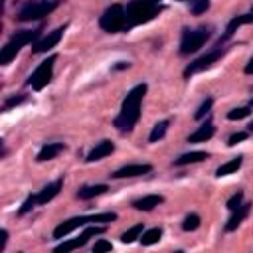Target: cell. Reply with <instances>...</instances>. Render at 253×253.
Returning <instances> with one entry per match:
<instances>
[{
	"instance_id": "1",
	"label": "cell",
	"mask_w": 253,
	"mask_h": 253,
	"mask_svg": "<svg viewBox=\"0 0 253 253\" xmlns=\"http://www.w3.org/2000/svg\"><path fill=\"white\" fill-rule=\"evenodd\" d=\"M144 93H146V83H138L136 87H132L126 93V97L123 99L121 111H119V115L113 121V125H115L117 130L128 132V130L134 128V125L140 119V103H142Z\"/></svg>"
},
{
	"instance_id": "2",
	"label": "cell",
	"mask_w": 253,
	"mask_h": 253,
	"mask_svg": "<svg viewBox=\"0 0 253 253\" xmlns=\"http://www.w3.org/2000/svg\"><path fill=\"white\" fill-rule=\"evenodd\" d=\"M160 6L150 2V0H132L126 4L125 8V16H126V30L138 24H146L152 18H156L160 14Z\"/></svg>"
},
{
	"instance_id": "3",
	"label": "cell",
	"mask_w": 253,
	"mask_h": 253,
	"mask_svg": "<svg viewBox=\"0 0 253 253\" xmlns=\"http://www.w3.org/2000/svg\"><path fill=\"white\" fill-rule=\"evenodd\" d=\"M115 219H117V213H113V211H109V213H95V215H77V217H71V219L61 221L53 229V237L55 239H63L71 231H75L77 227L91 225V223H109V221H115Z\"/></svg>"
},
{
	"instance_id": "4",
	"label": "cell",
	"mask_w": 253,
	"mask_h": 253,
	"mask_svg": "<svg viewBox=\"0 0 253 253\" xmlns=\"http://www.w3.org/2000/svg\"><path fill=\"white\" fill-rule=\"evenodd\" d=\"M38 36H40V30H22V32H16V34L8 40V43L0 49V65H8V63L20 53V49H22L24 45L36 42Z\"/></svg>"
},
{
	"instance_id": "5",
	"label": "cell",
	"mask_w": 253,
	"mask_h": 253,
	"mask_svg": "<svg viewBox=\"0 0 253 253\" xmlns=\"http://www.w3.org/2000/svg\"><path fill=\"white\" fill-rule=\"evenodd\" d=\"M61 0H32V2H26L20 12H18V20L20 22H34V20H42L45 18L47 14H51L57 6H59Z\"/></svg>"
},
{
	"instance_id": "6",
	"label": "cell",
	"mask_w": 253,
	"mask_h": 253,
	"mask_svg": "<svg viewBox=\"0 0 253 253\" xmlns=\"http://www.w3.org/2000/svg\"><path fill=\"white\" fill-rule=\"evenodd\" d=\"M99 26L109 32L117 34L121 30H126V16H125V6L123 4H111L99 18Z\"/></svg>"
},
{
	"instance_id": "7",
	"label": "cell",
	"mask_w": 253,
	"mask_h": 253,
	"mask_svg": "<svg viewBox=\"0 0 253 253\" xmlns=\"http://www.w3.org/2000/svg\"><path fill=\"white\" fill-rule=\"evenodd\" d=\"M210 38V28H194V30H184L182 32V42H180V55H190L196 53Z\"/></svg>"
},
{
	"instance_id": "8",
	"label": "cell",
	"mask_w": 253,
	"mask_h": 253,
	"mask_svg": "<svg viewBox=\"0 0 253 253\" xmlns=\"http://www.w3.org/2000/svg\"><path fill=\"white\" fill-rule=\"evenodd\" d=\"M55 55H49L47 59H43L34 71H32V75L28 77V85L34 89V91H42L49 81H51V77H53V63H55Z\"/></svg>"
},
{
	"instance_id": "9",
	"label": "cell",
	"mask_w": 253,
	"mask_h": 253,
	"mask_svg": "<svg viewBox=\"0 0 253 253\" xmlns=\"http://www.w3.org/2000/svg\"><path fill=\"white\" fill-rule=\"evenodd\" d=\"M225 51H227L225 47L217 45V47H213L211 51L204 53L202 57L194 59V61H192V63H188V67L184 69V77H190V75H194V73H200V71H204V69L211 67V65H213L217 59H221V55H223Z\"/></svg>"
},
{
	"instance_id": "10",
	"label": "cell",
	"mask_w": 253,
	"mask_h": 253,
	"mask_svg": "<svg viewBox=\"0 0 253 253\" xmlns=\"http://www.w3.org/2000/svg\"><path fill=\"white\" fill-rule=\"evenodd\" d=\"M105 231V227H101V225H97V223H93V225H89L79 237H75V239H69V241H63V243H59L57 247H53V251L55 253H65V251H71V249H77V247H83L87 241H89V237H93V235H99V233H103Z\"/></svg>"
},
{
	"instance_id": "11",
	"label": "cell",
	"mask_w": 253,
	"mask_h": 253,
	"mask_svg": "<svg viewBox=\"0 0 253 253\" xmlns=\"http://www.w3.org/2000/svg\"><path fill=\"white\" fill-rule=\"evenodd\" d=\"M63 30H65V26H59L53 32H49L47 36H43L42 40H38L34 43V47H32V53H47L49 49H53L59 43V40L63 36Z\"/></svg>"
},
{
	"instance_id": "12",
	"label": "cell",
	"mask_w": 253,
	"mask_h": 253,
	"mask_svg": "<svg viewBox=\"0 0 253 253\" xmlns=\"http://www.w3.org/2000/svg\"><path fill=\"white\" fill-rule=\"evenodd\" d=\"M152 172V166L150 164H125L123 168L115 170L111 176L115 180H121V178H134V176H144Z\"/></svg>"
},
{
	"instance_id": "13",
	"label": "cell",
	"mask_w": 253,
	"mask_h": 253,
	"mask_svg": "<svg viewBox=\"0 0 253 253\" xmlns=\"http://www.w3.org/2000/svg\"><path fill=\"white\" fill-rule=\"evenodd\" d=\"M253 22V10L249 12V14H239V16H233L231 20H229V24H227V28H225V32H223V36H221V40H219V43H223V42H227L235 32H237V28L239 26H245V24H251Z\"/></svg>"
},
{
	"instance_id": "14",
	"label": "cell",
	"mask_w": 253,
	"mask_h": 253,
	"mask_svg": "<svg viewBox=\"0 0 253 253\" xmlns=\"http://www.w3.org/2000/svg\"><path fill=\"white\" fill-rule=\"evenodd\" d=\"M63 188V178H57L55 182H51V184H47L45 188H42L38 194H36V200H38V204L40 206H43V204H47V202H51L57 194H59V190Z\"/></svg>"
},
{
	"instance_id": "15",
	"label": "cell",
	"mask_w": 253,
	"mask_h": 253,
	"mask_svg": "<svg viewBox=\"0 0 253 253\" xmlns=\"http://www.w3.org/2000/svg\"><path fill=\"white\" fill-rule=\"evenodd\" d=\"M213 134H215L213 123H211V121H206L204 125H200V126L188 136V142H206V140H210Z\"/></svg>"
},
{
	"instance_id": "16",
	"label": "cell",
	"mask_w": 253,
	"mask_h": 253,
	"mask_svg": "<svg viewBox=\"0 0 253 253\" xmlns=\"http://www.w3.org/2000/svg\"><path fill=\"white\" fill-rule=\"evenodd\" d=\"M115 150V144L111 142V140H101V142H97L93 148H91V152L87 154V162H95V160H101V158H105V156H109L111 152Z\"/></svg>"
},
{
	"instance_id": "17",
	"label": "cell",
	"mask_w": 253,
	"mask_h": 253,
	"mask_svg": "<svg viewBox=\"0 0 253 253\" xmlns=\"http://www.w3.org/2000/svg\"><path fill=\"white\" fill-rule=\"evenodd\" d=\"M63 150H65V144H63V142H47V144L42 146V150L38 152L36 160H38V162L53 160V158H55L59 152H63Z\"/></svg>"
},
{
	"instance_id": "18",
	"label": "cell",
	"mask_w": 253,
	"mask_h": 253,
	"mask_svg": "<svg viewBox=\"0 0 253 253\" xmlns=\"http://www.w3.org/2000/svg\"><path fill=\"white\" fill-rule=\"evenodd\" d=\"M164 202V198L160 196V194H148V196H142V198H138V200H134L132 202V208H136V210H140V211H150V210H154L158 204H162Z\"/></svg>"
},
{
	"instance_id": "19",
	"label": "cell",
	"mask_w": 253,
	"mask_h": 253,
	"mask_svg": "<svg viewBox=\"0 0 253 253\" xmlns=\"http://www.w3.org/2000/svg\"><path fill=\"white\" fill-rule=\"evenodd\" d=\"M249 208H251V204H241L237 210H233V215H231L229 221L225 223V231H235V229L241 225V221L249 215Z\"/></svg>"
},
{
	"instance_id": "20",
	"label": "cell",
	"mask_w": 253,
	"mask_h": 253,
	"mask_svg": "<svg viewBox=\"0 0 253 253\" xmlns=\"http://www.w3.org/2000/svg\"><path fill=\"white\" fill-rule=\"evenodd\" d=\"M109 190V186L107 184H93V186H83V188H79L77 190V198L79 200H91V198H95V196H101V194H105Z\"/></svg>"
},
{
	"instance_id": "21",
	"label": "cell",
	"mask_w": 253,
	"mask_h": 253,
	"mask_svg": "<svg viewBox=\"0 0 253 253\" xmlns=\"http://www.w3.org/2000/svg\"><path fill=\"white\" fill-rule=\"evenodd\" d=\"M208 158V152H202V150H194V152H186V154H180L176 160H174V166H186V164H194V162H202Z\"/></svg>"
},
{
	"instance_id": "22",
	"label": "cell",
	"mask_w": 253,
	"mask_h": 253,
	"mask_svg": "<svg viewBox=\"0 0 253 253\" xmlns=\"http://www.w3.org/2000/svg\"><path fill=\"white\" fill-rule=\"evenodd\" d=\"M241 164H243V156H235V158L223 162V164L215 170V176H219V178H221V176H229V174L237 172V170L241 168Z\"/></svg>"
},
{
	"instance_id": "23",
	"label": "cell",
	"mask_w": 253,
	"mask_h": 253,
	"mask_svg": "<svg viewBox=\"0 0 253 253\" xmlns=\"http://www.w3.org/2000/svg\"><path fill=\"white\" fill-rule=\"evenodd\" d=\"M160 237H162V229H160V227H152V229L142 231L140 243H142V245H154V243L160 241Z\"/></svg>"
},
{
	"instance_id": "24",
	"label": "cell",
	"mask_w": 253,
	"mask_h": 253,
	"mask_svg": "<svg viewBox=\"0 0 253 253\" xmlns=\"http://www.w3.org/2000/svg\"><path fill=\"white\" fill-rule=\"evenodd\" d=\"M142 231H144V225H142V223H136V225L128 227V229L121 235V241H123V243H132V241H136V239L142 235Z\"/></svg>"
},
{
	"instance_id": "25",
	"label": "cell",
	"mask_w": 253,
	"mask_h": 253,
	"mask_svg": "<svg viewBox=\"0 0 253 253\" xmlns=\"http://www.w3.org/2000/svg\"><path fill=\"white\" fill-rule=\"evenodd\" d=\"M168 125H170V121L166 119V121H160V123H156L154 126H152V130H150V134H148V140L150 142H158L164 134H166V128H168Z\"/></svg>"
},
{
	"instance_id": "26",
	"label": "cell",
	"mask_w": 253,
	"mask_h": 253,
	"mask_svg": "<svg viewBox=\"0 0 253 253\" xmlns=\"http://www.w3.org/2000/svg\"><path fill=\"white\" fill-rule=\"evenodd\" d=\"M200 227V215L198 213H188L182 221V229L184 231H196Z\"/></svg>"
},
{
	"instance_id": "27",
	"label": "cell",
	"mask_w": 253,
	"mask_h": 253,
	"mask_svg": "<svg viewBox=\"0 0 253 253\" xmlns=\"http://www.w3.org/2000/svg\"><path fill=\"white\" fill-rule=\"evenodd\" d=\"M249 113H251V107H237V109H231L227 113V119L229 121H239V119L249 117Z\"/></svg>"
},
{
	"instance_id": "28",
	"label": "cell",
	"mask_w": 253,
	"mask_h": 253,
	"mask_svg": "<svg viewBox=\"0 0 253 253\" xmlns=\"http://www.w3.org/2000/svg\"><path fill=\"white\" fill-rule=\"evenodd\" d=\"M211 105H213V99H211V97H208V99H204V103H202V105L198 107V111L194 113V119H198V121H200V119H204V117H206V115L210 113V109H211Z\"/></svg>"
},
{
	"instance_id": "29",
	"label": "cell",
	"mask_w": 253,
	"mask_h": 253,
	"mask_svg": "<svg viewBox=\"0 0 253 253\" xmlns=\"http://www.w3.org/2000/svg\"><path fill=\"white\" fill-rule=\"evenodd\" d=\"M208 8H210V0H192V6H190V10H192L194 16L204 14Z\"/></svg>"
},
{
	"instance_id": "30",
	"label": "cell",
	"mask_w": 253,
	"mask_h": 253,
	"mask_svg": "<svg viewBox=\"0 0 253 253\" xmlns=\"http://www.w3.org/2000/svg\"><path fill=\"white\" fill-rule=\"evenodd\" d=\"M36 204H38V200H36V194L28 196V198H26V202L22 204V208L18 210V215H26V213H28V211H30V210L36 206Z\"/></svg>"
},
{
	"instance_id": "31",
	"label": "cell",
	"mask_w": 253,
	"mask_h": 253,
	"mask_svg": "<svg viewBox=\"0 0 253 253\" xmlns=\"http://www.w3.org/2000/svg\"><path fill=\"white\" fill-rule=\"evenodd\" d=\"M241 204H243V192H237V194H233V196L227 200V210L233 211V210H237Z\"/></svg>"
},
{
	"instance_id": "32",
	"label": "cell",
	"mask_w": 253,
	"mask_h": 253,
	"mask_svg": "<svg viewBox=\"0 0 253 253\" xmlns=\"http://www.w3.org/2000/svg\"><path fill=\"white\" fill-rule=\"evenodd\" d=\"M113 249V245H111V241H107V239H99L95 245H93V253H103V251H111Z\"/></svg>"
},
{
	"instance_id": "33",
	"label": "cell",
	"mask_w": 253,
	"mask_h": 253,
	"mask_svg": "<svg viewBox=\"0 0 253 253\" xmlns=\"http://www.w3.org/2000/svg\"><path fill=\"white\" fill-rule=\"evenodd\" d=\"M247 134L249 132H233L231 136H229V140H227V146H235V144H239V142H243L245 138H247Z\"/></svg>"
},
{
	"instance_id": "34",
	"label": "cell",
	"mask_w": 253,
	"mask_h": 253,
	"mask_svg": "<svg viewBox=\"0 0 253 253\" xmlns=\"http://www.w3.org/2000/svg\"><path fill=\"white\" fill-rule=\"evenodd\" d=\"M22 101H26V97H24V95H18V97H10V99H6V103L2 105V109H4V111H8L10 107H14V105H20Z\"/></svg>"
},
{
	"instance_id": "35",
	"label": "cell",
	"mask_w": 253,
	"mask_h": 253,
	"mask_svg": "<svg viewBox=\"0 0 253 253\" xmlns=\"http://www.w3.org/2000/svg\"><path fill=\"white\" fill-rule=\"evenodd\" d=\"M6 243H8V231L2 229V231H0V251L6 249Z\"/></svg>"
},
{
	"instance_id": "36",
	"label": "cell",
	"mask_w": 253,
	"mask_h": 253,
	"mask_svg": "<svg viewBox=\"0 0 253 253\" xmlns=\"http://www.w3.org/2000/svg\"><path fill=\"white\" fill-rule=\"evenodd\" d=\"M243 71H245V73H247V75H251V73H253V57H251V59H249V63H247V65H245V69H243Z\"/></svg>"
},
{
	"instance_id": "37",
	"label": "cell",
	"mask_w": 253,
	"mask_h": 253,
	"mask_svg": "<svg viewBox=\"0 0 253 253\" xmlns=\"http://www.w3.org/2000/svg\"><path fill=\"white\" fill-rule=\"evenodd\" d=\"M247 132H251V134H253V121L247 125Z\"/></svg>"
},
{
	"instance_id": "38",
	"label": "cell",
	"mask_w": 253,
	"mask_h": 253,
	"mask_svg": "<svg viewBox=\"0 0 253 253\" xmlns=\"http://www.w3.org/2000/svg\"><path fill=\"white\" fill-rule=\"evenodd\" d=\"M249 107H253V97H251V101H249Z\"/></svg>"
},
{
	"instance_id": "39",
	"label": "cell",
	"mask_w": 253,
	"mask_h": 253,
	"mask_svg": "<svg viewBox=\"0 0 253 253\" xmlns=\"http://www.w3.org/2000/svg\"><path fill=\"white\" fill-rule=\"evenodd\" d=\"M150 2H154V4H158V2H160V0H150Z\"/></svg>"
},
{
	"instance_id": "40",
	"label": "cell",
	"mask_w": 253,
	"mask_h": 253,
	"mask_svg": "<svg viewBox=\"0 0 253 253\" xmlns=\"http://www.w3.org/2000/svg\"><path fill=\"white\" fill-rule=\"evenodd\" d=\"M178 2H182V0H178Z\"/></svg>"
}]
</instances>
